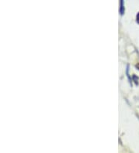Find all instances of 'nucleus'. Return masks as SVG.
I'll use <instances>...</instances> for the list:
<instances>
[{"instance_id": "f257e3e1", "label": "nucleus", "mask_w": 139, "mask_h": 153, "mask_svg": "<svg viewBox=\"0 0 139 153\" xmlns=\"http://www.w3.org/2000/svg\"><path fill=\"white\" fill-rule=\"evenodd\" d=\"M124 1H120V9H119V12H120V15H123L124 13Z\"/></svg>"}, {"instance_id": "20e7f679", "label": "nucleus", "mask_w": 139, "mask_h": 153, "mask_svg": "<svg viewBox=\"0 0 139 153\" xmlns=\"http://www.w3.org/2000/svg\"><path fill=\"white\" fill-rule=\"evenodd\" d=\"M136 21H137V22L139 24V13H138V14H137V17H136Z\"/></svg>"}, {"instance_id": "7ed1b4c3", "label": "nucleus", "mask_w": 139, "mask_h": 153, "mask_svg": "<svg viewBox=\"0 0 139 153\" xmlns=\"http://www.w3.org/2000/svg\"><path fill=\"white\" fill-rule=\"evenodd\" d=\"M133 80L135 82L136 84H138V77L136 75H133Z\"/></svg>"}, {"instance_id": "39448f33", "label": "nucleus", "mask_w": 139, "mask_h": 153, "mask_svg": "<svg viewBox=\"0 0 139 153\" xmlns=\"http://www.w3.org/2000/svg\"><path fill=\"white\" fill-rule=\"evenodd\" d=\"M136 67H137V68H138V71H139V64H136Z\"/></svg>"}, {"instance_id": "f03ea898", "label": "nucleus", "mask_w": 139, "mask_h": 153, "mask_svg": "<svg viewBox=\"0 0 139 153\" xmlns=\"http://www.w3.org/2000/svg\"><path fill=\"white\" fill-rule=\"evenodd\" d=\"M128 71H129V66H127V71H126V73H127V76H128V80H129L130 83H132V79H131V77H130V75L129 74H128Z\"/></svg>"}]
</instances>
